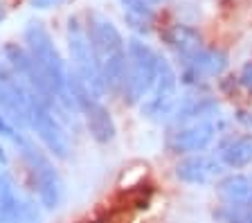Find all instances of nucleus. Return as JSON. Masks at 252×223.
I'll return each instance as SVG.
<instances>
[{"instance_id": "nucleus-14", "label": "nucleus", "mask_w": 252, "mask_h": 223, "mask_svg": "<svg viewBox=\"0 0 252 223\" xmlns=\"http://www.w3.org/2000/svg\"><path fill=\"white\" fill-rule=\"evenodd\" d=\"M216 194L225 205L252 207V178H248L246 174L220 176L216 183Z\"/></svg>"}, {"instance_id": "nucleus-13", "label": "nucleus", "mask_w": 252, "mask_h": 223, "mask_svg": "<svg viewBox=\"0 0 252 223\" xmlns=\"http://www.w3.org/2000/svg\"><path fill=\"white\" fill-rule=\"evenodd\" d=\"M227 68V54L216 48H200L183 61V81L196 84L205 77H219Z\"/></svg>"}, {"instance_id": "nucleus-2", "label": "nucleus", "mask_w": 252, "mask_h": 223, "mask_svg": "<svg viewBox=\"0 0 252 223\" xmlns=\"http://www.w3.org/2000/svg\"><path fill=\"white\" fill-rule=\"evenodd\" d=\"M88 36L93 43V50L97 54V64H99L101 77L106 84V93L122 95V86H124L126 74V41L122 32L108 21L106 16L93 11L88 14Z\"/></svg>"}, {"instance_id": "nucleus-5", "label": "nucleus", "mask_w": 252, "mask_h": 223, "mask_svg": "<svg viewBox=\"0 0 252 223\" xmlns=\"http://www.w3.org/2000/svg\"><path fill=\"white\" fill-rule=\"evenodd\" d=\"M68 52H70V61H72V70L77 74L81 84L86 86V91L93 97L101 99L106 95V84L104 77H101L99 64H97V54L93 50V43H90L88 30L77 16H72L68 21Z\"/></svg>"}, {"instance_id": "nucleus-22", "label": "nucleus", "mask_w": 252, "mask_h": 223, "mask_svg": "<svg viewBox=\"0 0 252 223\" xmlns=\"http://www.w3.org/2000/svg\"><path fill=\"white\" fill-rule=\"evenodd\" d=\"M239 120H241V122L252 131V113H241V115H239Z\"/></svg>"}, {"instance_id": "nucleus-12", "label": "nucleus", "mask_w": 252, "mask_h": 223, "mask_svg": "<svg viewBox=\"0 0 252 223\" xmlns=\"http://www.w3.org/2000/svg\"><path fill=\"white\" fill-rule=\"evenodd\" d=\"M216 138V124L212 120H200V122L185 124L183 128L169 138V149L173 154H200L210 147Z\"/></svg>"}, {"instance_id": "nucleus-16", "label": "nucleus", "mask_w": 252, "mask_h": 223, "mask_svg": "<svg viewBox=\"0 0 252 223\" xmlns=\"http://www.w3.org/2000/svg\"><path fill=\"white\" fill-rule=\"evenodd\" d=\"M216 158L230 169H243L252 165V135L227 138L225 142H220Z\"/></svg>"}, {"instance_id": "nucleus-23", "label": "nucleus", "mask_w": 252, "mask_h": 223, "mask_svg": "<svg viewBox=\"0 0 252 223\" xmlns=\"http://www.w3.org/2000/svg\"><path fill=\"white\" fill-rule=\"evenodd\" d=\"M142 2H147L149 7H156V5H162V2H167V0H142Z\"/></svg>"}, {"instance_id": "nucleus-15", "label": "nucleus", "mask_w": 252, "mask_h": 223, "mask_svg": "<svg viewBox=\"0 0 252 223\" xmlns=\"http://www.w3.org/2000/svg\"><path fill=\"white\" fill-rule=\"evenodd\" d=\"M164 41L173 52L180 57V61L189 59L191 54H196L203 45V36L198 34V30H194L191 25H183V23H176L164 32Z\"/></svg>"}, {"instance_id": "nucleus-6", "label": "nucleus", "mask_w": 252, "mask_h": 223, "mask_svg": "<svg viewBox=\"0 0 252 223\" xmlns=\"http://www.w3.org/2000/svg\"><path fill=\"white\" fill-rule=\"evenodd\" d=\"M70 86H72V95H74V101H77V111L84 115L86 127H88L93 140L99 144L113 142L117 127H115V120H113L110 111L101 104V99L93 97L86 91V86L74 74V70H70Z\"/></svg>"}, {"instance_id": "nucleus-8", "label": "nucleus", "mask_w": 252, "mask_h": 223, "mask_svg": "<svg viewBox=\"0 0 252 223\" xmlns=\"http://www.w3.org/2000/svg\"><path fill=\"white\" fill-rule=\"evenodd\" d=\"M176 104H178V74L167 59L160 57L156 81H153L149 95L140 104L142 115L151 117V120H162L167 115L171 117Z\"/></svg>"}, {"instance_id": "nucleus-7", "label": "nucleus", "mask_w": 252, "mask_h": 223, "mask_svg": "<svg viewBox=\"0 0 252 223\" xmlns=\"http://www.w3.org/2000/svg\"><path fill=\"white\" fill-rule=\"evenodd\" d=\"M30 128L38 135L45 149L57 158H68L70 156V138L57 115L52 113V106L45 104L41 97H36L30 91Z\"/></svg>"}, {"instance_id": "nucleus-10", "label": "nucleus", "mask_w": 252, "mask_h": 223, "mask_svg": "<svg viewBox=\"0 0 252 223\" xmlns=\"http://www.w3.org/2000/svg\"><path fill=\"white\" fill-rule=\"evenodd\" d=\"M0 223H43L36 203L27 198L7 174H0Z\"/></svg>"}, {"instance_id": "nucleus-4", "label": "nucleus", "mask_w": 252, "mask_h": 223, "mask_svg": "<svg viewBox=\"0 0 252 223\" xmlns=\"http://www.w3.org/2000/svg\"><path fill=\"white\" fill-rule=\"evenodd\" d=\"M18 147H21V156L23 162H25L27 176H30V183L36 191V198L45 210H57L61 207L63 196H65V185H63V178L57 169H54L52 160L43 154L36 144H32L30 140L18 138L16 140Z\"/></svg>"}, {"instance_id": "nucleus-20", "label": "nucleus", "mask_w": 252, "mask_h": 223, "mask_svg": "<svg viewBox=\"0 0 252 223\" xmlns=\"http://www.w3.org/2000/svg\"><path fill=\"white\" fill-rule=\"evenodd\" d=\"M0 135H2V138H11V140H18V138H21V135L16 138V128L11 127V122L7 120L5 115H2V113H0Z\"/></svg>"}, {"instance_id": "nucleus-21", "label": "nucleus", "mask_w": 252, "mask_h": 223, "mask_svg": "<svg viewBox=\"0 0 252 223\" xmlns=\"http://www.w3.org/2000/svg\"><path fill=\"white\" fill-rule=\"evenodd\" d=\"M65 0H30V5L34 9H54V7H61Z\"/></svg>"}, {"instance_id": "nucleus-24", "label": "nucleus", "mask_w": 252, "mask_h": 223, "mask_svg": "<svg viewBox=\"0 0 252 223\" xmlns=\"http://www.w3.org/2000/svg\"><path fill=\"white\" fill-rule=\"evenodd\" d=\"M5 16H7V9H5V5H2V2H0V23L5 21Z\"/></svg>"}, {"instance_id": "nucleus-11", "label": "nucleus", "mask_w": 252, "mask_h": 223, "mask_svg": "<svg viewBox=\"0 0 252 223\" xmlns=\"http://www.w3.org/2000/svg\"><path fill=\"white\" fill-rule=\"evenodd\" d=\"M225 165L220 162L219 158L210 154H189L176 165V178L180 183H187V185H207V183L216 181L220 174H223Z\"/></svg>"}, {"instance_id": "nucleus-17", "label": "nucleus", "mask_w": 252, "mask_h": 223, "mask_svg": "<svg viewBox=\"0 0 252 223\" xmlns=\"http://www.w3.org/2000/svg\"><path fill=\"white\" fill-rule=\"evenodd\" d=\"M122 7H124V14L126 18L131 23H135V30H149V23L153 21V7H149L147 2H142V0H120Z\"/></svg>"}, {"instance_id": "nucleus-9", "label": "nucleus", "mask_w": 252, "mask_h": 223, "mask_svg": "<svg viewBox=\"0 0 252 223\" xmlns=\"http://www.w3.org/2000/svg\"><path fill=\"white\" fill-rule=\"evenodd\" d=\"M0 111L14 128H30V88L5 64H0Z\"/></svg>"}, {"instance_id": "nucleus-19", "label": "nucleus", "mask_w": 252, "mask_h": 223, "mask_svg": "<svg viewBox=\"0 0 252 223\" xmlns=\"http://www.w3.org/2000/svg\"><path fill=\"white\" fill-rule=\"evenodd\" d=\"M239 81H241V86L252 95V59L241 65V70H239Z\"/></svg>"}, {"instance_id": "nucleus-3", "label": "nucleus", "mask_w": 252, "mask_h": 223, "mask_svg": "<svg viewBox=\"0 0 252 223\" xmlns=\"http://www.w3.org/2000/svg\"><path fill=\"white\" fill-rule=\"evenodd\" d=\"M158 61L160 54L142 38L133 36L126 41V74L122 97L128 106L142 104V99L149 95L158 74Z\"/></svg>"}, {"instance_id": "nucleus-18", "label": "nucleus", "mask_w": 252, "mask_h": 223, "mask_svg": "<svg viewBox=\"0 0 252 223\" xmlns=\"http://www.w3.org/2000/svg\"><path fill=\"white\" fill-rule=\"evenodd\" d=\"M214 219L219 223H252V207L223 203L219 210H214Z\"/></svg>"}, {"instance_id": "nucleus-1", "label": "nucleus", "mask_w": 252, "mask_h": 223, "mask_svg": "<svg viewBox=\"0 0 252 223\" xmlns=\"http://www.w3.org/2000/svg\"><path fill=\"white\" fill-rule=\"evenodd\" d=\"M23 36H25L27 52H30L32 61L36 64L47 91L57 101V106L65 108V111H77V101H74L72 86H70V68L61 59L45 25L38 21L27 23Z\"/></svg>"}]
</instances>
